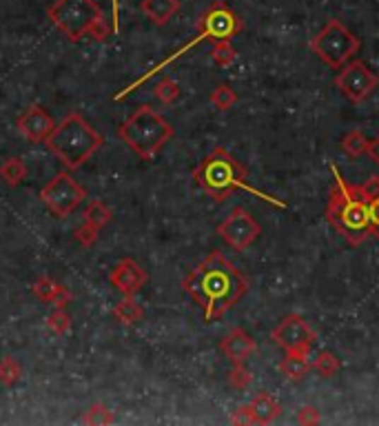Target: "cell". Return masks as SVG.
Here are the masks:
<instances>
[{
    "mask_svg": "<svg viewBox=\"0 0 379 426\" xmlns=\"http://www.w3.org/2000/svg\"><path fill=\"white\" fill-rule=\"evenodd\" d=\"M23 378V367L16 357H3L0 359V382H3L5 386H13L18 384Z\"/></svg>",
    "mask_w": 379,
    "mask_h": 426,
    "instance_id": "4316f807",
    "label": "cell"
},
{
    "mask_svg": "<svg viewBox=\"0 0 379 426\" xmlns=\"http://www.w3.org/2000/svg\"><path fill=\"white\" fill-rule=\"evenodd\" d=\"M182 289L202 306L206 324L226 316L246 293L249 280L220 251H211L182 282Z\"/></svg>",
    "mask_w": 379,
    "mask_h": 426,
    "instance_id": "6da1fadb",
    "label": "cell"
},
{
    "mask_svg": "<svg viewBox=\"0 0 379 426\" xmlns=\"http://www.w3.org/2000/svg\"><path fill=\"white\" fill-rule=\"evenodd\" d=\"M140 9L153 25L162 27L180 11V0H142Z\"/></svg>",
    "mask_w": 379,
    "mask_h": 426,
    "instance_id": "e0dca14e",
    "label": "cell"
},
{
    "mask_svg": "<svg viewBox=\"0 0 379 426\" xmlns=\"http://www.w3.org/2000/svg\"><path fill=\"white\" fill-rule=\"evenodd\" d=\"M310 49L331 69H342L344 64H349L357 56L361 40L349 27H344V23L331 18L310 40Z\"/></svg>",
    "mask_w": 379,
    "mask_h": 426,
    "instance_id": "ba28073f",
    "label": "cell"
},
{
    "mask_svg": "<svg viewBox=\"0 0 379 426\" xmlns=\"http://www.w3.org/2000/svg\"><path fill=\"white\" fill-rule=\"evenodd\" d=\"M220 349L233 364H244L257 351V344L244 329H233L222 340Z\"/></svg>",
    "mask_w": 379,
    "mask_h": 426,
    "instance_id": "9a60e30c",
    "label": "cell"
},
{
    "mask_svg": "<svg viewBox=\"0 0 379 426\" xmlns=\"http://www.w3.org/2000/svg\"><path fill=\"white\" fill-rule=\"evenodd\" d=\"M359 189H361V195H364L366 205H368L371 236L375 240H379V175H371Z\"/></svg>",
    "mask_w": 379,
    "mask_h": 426,
    "instance_id": "d6986e66",
    "label": "cell"
},
{
    "mask_svg": "<svg viewBox=\"0 0 379 426\" xmlns=\"http://www.w3.org/2000/svg\"><path fill=\"white\" fill-rule=\"evenodd\" d=\"M242 29V23H240V18L238 16L231 11V7L226 5V3H222V0H218V3H213L209 9H206V13L200 18V23H197V34H195V38L193 40H189L187 45H182L177 49V52H173L169 58H164L162 62H158L153 69H149L146 71L142 78H138L136 83H131L124 91H120L118 96H115V100H122L124 96H129L131 91H136L140 85H144L146 80L149 78H153L156 74H160L167 64H171L173 60H177L180 56H185L189 49H193L197 42H202V40H213V42H218V40H231V36H235L238 31Z\"/></svg>",
    "mask_w": 379,
    "mask_h": 426,
    "instance_id": "52a82bcc",
    "label": "cell"
},
{
    "mask_svg": "<svg viewBox=\"0 0 379 426\" xmlns=\"http://www.w3.org/2000/svg\"><path fill=\"white\" fill-rule=\"evenodd\" d=\"M298 422L300 424H317L320 422V413L315 406H304L298 413Z\"/></svg>",
    "mask_w": 379,
    "mask_h": 426,
    "instance_id": "e575fe53",
    "label": "cell"
},
{
    "mask_svg": "<svg viewBox=\"0 0 379 426\" xmlns=\"http://www.w3.org/2000/svg\"><path fill=\"white\" fill-rule=\"evenodd\" d=\"M251 411H253L257 424H271L273 420L279 418V413H282V406H279V402L269 391H260L255 400L251 402Z\"/></svg>",
    "mask_w": 379,
    "mask_h": 426,
    "instance_id": "ac0fdd59",
    "label": "cell"
},
{
    "mask_svg": "<svg viewBox=\"0 0 379 426\" xmlns=\"http://www.w3.org/2000/svg\"><path fill=\"white\" fill-rule=\"evenodd\" d=\"M366 154L371 156L373 162H377V165H379V136L368 140V149H366Z\"/></svg>",
    "mask_w": 379,
    "mask_h": 426,
    "instance_id": "d590c367",
    "label": "cell"
},
{
    "mask_svg": "<svg viewBox=\"0 0 379 426\" xmlns=\"http://www.w3.org/2000/svg\"><path fill=\"white\" fill-rule=\"evenodd\" d=\"M113 318L124 326H134L144 318V309L136 302V298H122L113 306Z\"/></svg>",
    "mask_w": 379,
    "mask_h": 426,
    "instance_id": "44dd1931",
    "label": "cell"
},
{
    "mask_svg": "<svg viewBox=\"0 0 379 426\" xmlns=\"http://www.w3.org/2000/svg\"><path fill=\"white\" fill-rule=\"evenodd\" d=\"M31 291H34V296L42 302H49L54 304L56 309H64L69 302H71V291L67 287L58 284L54 277H38V280L34 282V287H31Z\"/></svg>",
    "mask_w": 379,
    "mask_h": 426,
    "instance_id": "2e32d148",
    "label": "cell"
},
{
    "mask_svg": "<svg viewBox=\"0 0 379 426\" xmlns=\"http://www.w3.org/2000/svg\"><path fill=\"white\" fill-rule=\"evenodd\" d=\"M173 125L149 105H142L118 127L120 140L142 160L156 158L173 138Z\"/></svg>",
    "mask_w": 379,
    "mask_h": 426,
    "instance_id": "8992f818",
    "label": "cell"
},
{
    "mask_svg": "<svg viewBox=\"0 0 379 426\" xmlns=\"http://www.w3.org/2000/svg\"><path fill=\"white\" fill-rule=\"evenodd\" d=\"M271 338L282 347L286 353L293 355H308L313 342H315V331L310 329V324L298 316H286L282 322H279L275 329L271 331Z\"/></svg>",
    "mask_w": 379,
    "mask_h": 426,
    "instance_id": "7c38bea8",
    "label": "cell"
},
{
    "mask_svg": "<svg viewBox=\"0 0 379 426\" xmlns=\"http://www.w3.org/2000/svg\"><path fill=\"white\" fill-rule=\"evenodd\" d=\"M85 198H87V191L76 183L69 171L58 173L54 180H49L40 191L42 205L52 211L56 218H69Z\"/></svg>",
    "mask_w": 379,
    "mask_h": 426,
    "instance_id": "9c48e42d",
    "label": "cell"
},
{
    "mask_svg": "<svg viewBox=\"0 0 379 426\" xmlns=\"http://www.w3.org/2000/svg\"><path fill=\"white\" fill-rule=\"evenodd\" d=\"M118 9H120L118 0H113V31H118Z\"/></svg>",
    "mask_w": 379,
    "mask_h": 426,
    "instance_id": "8d00e7d4",
    "label": "cell"
},
{
    "mask_svg": "<svg viewBox=\"0 0 379 426\" xmlns=\"http://www.w3.org/2000/svg\"><path fill=\"white\" fill-rule=\"evenodd\" d=\"M310 369H313V362L308 359V355H293V353H286V357L282 359V362H279V373H282L284 378L291 380V382L304 380Z\"/></svg>",
    "mask_w": 379,
    "mask_h": 426,
    "instance_id": "ffe728a7",
    "label": "cell"
},
{
    "mask_svg": "<svg viewBox=\"0 0 379 426\" xmlns=\"http://www.w3.org/2000/svg\"><path fill=\"white\" fill-rule=\"evenodd\" d=\"M0 178H3L5 185L9 187L21 185L27 178V165L23 162V158H7L3 165H0Z\"/></svg>",
    "mask_w": 379,
    "mask_h": 426,
    "instance_id": "7402d4cb",
    "label": "cell"
},
{
    "mask_svg": "<svg viewBox=\"0 0 379 426\" xmlns=\"http://www.w3.org/2000/svg\"><path fill=\"white\" fill-rule=\"evenodd\" d=\"M251 373L244 369V364H233V369H231L228 373V386L231 388H238V391H244L246 386L251 384Z\"/></svg>",
    "mask_w": 379,
    "mask_h": 426,
    "instance_id": "d6a6232c",
    "label": "cell"
},
{
    "mask_svg": "<svg viewBox=\"0 0 379 426\" xmlns=\"http://www.w3.org/2000/svg\"><path fill=\"white\" fill-rule=\"evenodd\" d=\"M339 369H342L339 359L331 351H320L317 357L313 359V371H317L320 378H335Z\"/></svg>",
    "mask_w": 379,
    "mask_h": 426,
    "instance_id": "d4e9b609",
    "label": "cell"
},
{
    "mask_svg": "<svg viewBox=\"0 0 379 426\" xmlns=\"http://www.w3.org/2000/svg\"><path fill=\"white\" fill-rule=\"evenodd\" d=\"M74 236H76V240L80 242V247H85V249H89V247H93V244L98 242V236H100V229H95L93 224H89V222H82L76 231H74Z\"/></svg>",
    "mask_w": 379,
    "mask_h": 426,
    "instance_id": "1f68e13d",
    "label": "cell"
},
{
    "mask_svg": "<svg viewBox=\"0 0 379 426\" xmlns=\"http://www.w3.org/2000/svg\"><path fill=\"white\" fill-rule=\"evenodd\" d=\"M47 18L71 42H80L87 36L93 40H107L113 31L105 21L103 9L93 0H56L47 9Z\"/></svg>",
    "mask_w": 379,
    "mask_h": 426,
    "instance_id": "5b68a950",
    "label": "cell"
},
{
    "mask_svg": "<svg viewBox=\"0 0 379 426\" xmlns=\"http://www.w3.org/2000/svg\"><path fill=\"white\" fill-rule=\"evenodd\" d=\"M47 326L52 329L56 335H67L71 329V318L64 309H56L54 313L47 316Z\"/></svg>",
    "mask_w": 379,
    "mask_h": 426,
    "instance_id": "f1b7e54d",
    "label": "cell"
},
{
    "mask_svg": "<svg viewBox=\"0 0 379 426\" xmlns=\"http://www.w3.org/2000/svg\"><path fill=\"white\" fill-rule=\"evenodd\" d=\"M85 424H113V413L105 404H91L87 408V413L82 415Z\"/></svg>",
    "mask_w": 379,
    "mask_h": 426,
    "instance_id": "4dcf8cb0",
    "label": "cell"
},
{
    "mask_svg": "<svg viewBox=\"0 0 379 426\" xmlns=\"http://www.w3.org/2000/svg\"><path fill=\"white\" fill-rule=\"evenodd\" d=\"M193 183L200 187L202 191H206L213 200H224L231 191L235 189H242V191H249L257 198H262L269 205H275L279 209H286V202L273 198V195L260 191L255 187H251L246 183V169L242 167V162L235 160L231 156L226 149L218 146V149H213L200 165L193 169Z\"/></svg>",
    "mask_w": 379,
    "mask_h": 426,
    "instance_id": "7a4b0ae2",
    "label": "cell"
},
{
    "mask_svg": "<svg viewBox=\"0 0 379 426\" xmlns=\"http://www.w3.org/2000/svg\"><path fill=\"white\" fill-rule=\"evenodd\" d=\"M231 424H257V422H255V415H253V411H251V404L238 406L235 413L231 415Z\"/></svg>",
    "mask_w": 379,
    "mask_h": 426,
    "instance_id": "836d02e7",
    "label": "cell"
},
{
    "mask_svg": "<svg viewBox=\"0 0 379 426\" xmlns=\"http://www.w3.org/2000/svg\"><path fill=\"white\" fill-rule=\"evenodd\" d=\"M113 220V211H111V207L109 205H105L103 200H91L89 202V207H87V211H85V222H89V224H93L95 229H103L109 224Z\"/></svg>",
    "mask_w": 379,
    "mask_h": 426,
    "instance_id": "603a6c76",
    "label": "cell"
},
{
    "mask_svg": "<svg viewBox=\"0 0 379 426\" xmlns=\"http://www.w3.org/2000/svg\"><path fill=\"white\" fill-rule=\"evenodd\" d=\"M331 171L335 185L331 189V195H328V205L324 211L326 222H331L351 247H357L371 236L368 205L364 195H361V189L346 183L335 165H331Z\"/></svg>",
    "mask_w": 379,
    "mask_h": 426,
    "instance_id": "3957f363",
    "label": "cell"
},
{
    "mask_svg": "<svg viewBox=\"0 0 379 426\" xmlns=\"http://www.w3.org/2000/svg\"><path fill=\"white\" fill-rule=\"evenodd\" d=\"M218 234H220V238L228 244L231 249L246 251L249 247H253L255 240L260 238L262 226H260V222L251 216L249 209L235 207V209L226 216V220L218 224Z\"/></svg>",
    "mask_w": 379,
    "mask_h": 426,
    "instance_id": "8fae6325",
    "label": "cell"
},
{
    "mask_svg": "<svg viewBox=\"0 0 379 426\" xmlns=\"http://www.w3.org/2000/svg\"><path fill=\"white\" fill-rule=\"evenodd\" d=\"M339 146H342V151L349 154L351 158H359V156H364L366 149H368V138L361 134V131L353 129L342 138Z\"/></svg>",
    "mask_w": 379,
    "mask_h": 426,
    "instance_id": "cb8c5ba5",
    "label": "cell"
},
{
    "mask_svg": "<svg viewBox=\"0 0 379 426\" xmlns=\"http://www.w3.org/2000/svg\"><path fill=\"white\" fill-rule=\"evenodd\" d=\"M21 134L31 142H47V138L54 134L56 122L40 105H31L16 122Z\"/></svg>",
    "mask_w": 379,
    "mask_h": 426,
    "instance_id": "5bb4252c",
    "label": "cell"
},
{
    "mask_svg": "<svg viewBox=\"0 0 379 426\" xmlns=\"http://www.w3.org/2000/svg\"><path fill=\"white\" fill-rule=\"evenodd\" d=\"M153 96L158 98V100H160L162 105H173V103L180 100V96H182V89H180V85L175 83L173 78L167 76V78H162L160 83L156 85Z\"/></svg>",
    "mask_w": 379,
    "mask_h": 426,
    "instance_id": "484cf974",
    "label": "cell"
},
{
    "mask_svg": "<svg viewBox=\"0 0 379 426\" xmlns=\"http://www.w3.org/2000/svg\"><path fill=\"white\" fill-rule=\"evenodd\" d=\"M45 144L64 167L76 171L100 149L105 138L80 113H69V116L62 118L60 125H56L54 134L47 138Z\"/></svg>",
    "mask_w": 379,
    "mask_h": 426,
    "instance_id": "277c9868",
    "label": "cell"
},
{
    "mask_svg": "<svg viewBox=\"0 0 379 426\" xmlns=\"http://www.w3.org/2000/svg\"><path fill=\"white\" fill-rule=\"evenodd\" d=\"M146 271L138 265L134 258H124L115 265L109 273V282L111 287L122 293V298H136L146 284Z\"/></svg>",
    "mask_w": 379,
    "mask_h": 426,
    "instance_id": "4fadbf2b",
    "label": "cell"
},
{
    "mask_svg": "<svg viewBox=\"0 0 379 426\" xmlns=\"http://www.w3.org/2000/svg\"><path fill=\"white\" fill-rule=\"evenodd\" d=\"M379 78L377 74L368 67L366 62L361 60H351L349 64H344L335 78V87L344 98H349L351 103L359 105L364 103L366 98L377 89Z\"/></svg>",
    "mask_w": 379,
    "mask_h": 426,
    "instance_id": "30bf717a",
    "label": "cell"
},
{
    "mask_svg": "<svg viewBox=\"0 0 379 426\" xmlns=\"http://www.w3.org/2000/svg\"><path fill=\"white\" fill-rule=\"evenodd\" d=\"M211 56H213V60H216V64H220V67H228V64L238 58V52L228 40H218L216 45H213Z\"/></svg>",
    "mask_w": 379,
    "mask_h": 426,
    "instance_id": "f546056e",
    "label": "cell"
},
{
    "mask_svg": "<svg viewBox=\"0 0 379 426\" xmlns=\"http://www.w3.org/2000/svg\"><path fill=\"white\" fill-rule=\"evenodd\" d=\"M238 103V93L231 89L228 85H218L216 89L211 91V105L220 109V111H228Z\"/></svg>",
    "mask_w": 379,
    "mask_h": 426,
    "instance_id": "83f0119b",
    "label": "cell"
}]
</instances>
